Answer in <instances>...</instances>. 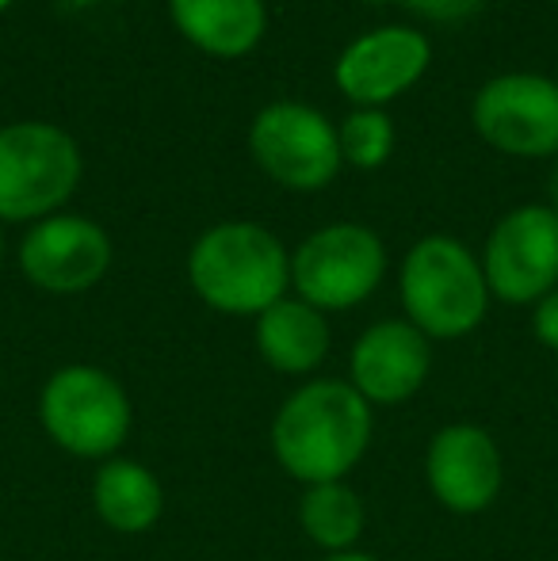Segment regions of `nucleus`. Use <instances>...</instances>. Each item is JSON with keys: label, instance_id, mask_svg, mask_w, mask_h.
Masks as SVG:
<instances>
[{"label": "nucleus", "instance_id": "nucleus-1", "mask_svg": "<svg viewBox=\"0 0 558 561\" xmlns=\"http://www.w3.org/2000/svg\"><path fill=\"white\" fill-rule=\"evenodd\" d=\"M375 436V413L352 382L310 378L272 421V455L303 485L344 481Z\"/></svg>", "mask_w": 558, "mask_h": 561}, {"label": "nucleus", "instance_id": "nucleus-2", "mask_svg": "<svg viewBox=\"0 0 558 561\" xmlns=\"http://www.w3.org/2000/svg\"><path fill=\"white\" fill-rule=\"evenodd\" d=\"M192 290L226 318H261L287 298L291 256L272 229L257 222L210 226L187 252Z\"/></svg>", "mask_w": 558, "mask_h": 561}, {"label": "nucleus", "instance_id": "nucleus-3", "mask_svg": "<svg viewBox=\"0 0 558 561\" xmlns=\"http://www.w3.org/2000/svg\"><path fill=\"white\" fill-rule=\"evenodd\" d=\"M406 321L429 340H455L482 325L490 310L482 260L470 256L455 237H421L402 264Z\"/></svg>", "mask_w": 558, "mask_h": 561}, {"label": "nucleus", "instance_id": "nucleus-4", "mask_svg": "<svg viewBox=\"0 0 558 561\" xmlns=\"http://www.w3.org/2000/svg\"><path fill=\"white\" fill-rule=\"evenodd\" d=\"M46 436L77 458H112L127 444L135 409L123 382L92 363L54 370L38 398Z\"/></svg>", "mask_w": 558, "mask_h": 561}, {"label": "nucleus", "instance_id": "nucleus-5", "mask_svg": "<svg viewBox=\"0 0 558 561\" xmlns=\"http://www.w3.org/2000/svg\"><path fill=\"white\" fill-rule=\"evenodd\" d=\"M81 184V153L61 126L12 123L0 130V222H43Z\"/></svg>", "mask_w": 558, "mask_h": 561}, {"label": "nucleus", "instance_id": "nucleus-6", "mask_svg": "<svg viewBox=\"0 0 558 561\" xmlns=\"http://www.w3.org/2000/svg\"><path fill=\"white\" fill-rule=\"evenodd\" d=\"M387 249L360 222H337L310 233L291 256V287L314 310H352L383 283Z\"/></svg>", "mask_w": 558, "mask_h": 561}, {"label": "nucleus", "instance_id": "nucleus-7", "mask_svg": "<svg viewBox=\"0 0 558 561\" xmlns=\"http://www.w3.org/2000/svg\"><path fill=\"white\" fill-rule=\"evenodd\" d=\"M249 149L257 164L291 192H318L341 169V134L318 107L280 100L253 118Z\"/></svg>", "mask_w": 558, "mask_h": 561}, {"label": "nucleus", "instance_id": "nucleus-8", "mask_svg": "<svg viewBox=\"0 0 558 561\" xmlns=\"http://www.w3.org/2000/svg\"><path fill=\"white\" fill-rule=\"evenodd\" d=\"M482 275L493 298L509 306L539 302L558 287L555 207H516L493 226L482 252Z\"/></svg>", "mask_w": 558, "mask_h": 561}, {"label": "nucleus", "instance_id": "nucleus-9", "mask_svg": "<svg viewBox=\"0 0 558 561\" xmlns=\"http://www.w3.org/2000/svg\"><path fill=\"white\" fill-rule=\"evenodd\" d=\"M475 130L509 157L558 153V84L539 73H505L478 89Z\"/></svg>", "mask_w": 558, "mask_h": 561}, {"label": "nucleus", "instance_id": "nucleus-10", "mask_svg": "<svg viewBox=\"0 0 558 561\" xmlns=\"http://www.w3.org/2000/svg\"><path fill=\"white\" fill-rule=\"evenodd\" d=\"M112 267V241L96 222L50 215L27 229L20 244V272L46 295H81Z\"/></svg>", "mask_w": 558, "mask_h": 561}, {"label": "nucleus", "instance_id": "nucleus-11", "mask_svg": "<svg viewBox=\"0 0 558 561\" xmlns=\"http://www.w3.org/2000/svg\"><path fill=\"white\" fill-rule=\"evenodd\" d=\"M429 489L455 516H478L501 493V447L482 424H444L424 455Z\"/></svg>", "mask_w": 558, "mask_h": 561}, {"label": "nucleus", "instance_id": "nucleus-12", "mask_svg": "<svg viewBox=\"0 0 558 561\" xmlns=\"http://www.w3.org/2000/svg\"><path fill=\"white\" fill-rule=\"evenodd\" d=\"M429 38L413 27H379L360 35L341 54L333 77L341 92L360 107H379L410 92L429 69Z\"/></svg>", "mask_w": 558, "mask_h": 561}, {"label": "nucleus", "instance_id": "nucleus-13", "mask_svg": "<svg viewBox=\"0 0 558 561\" xmlns=\"http://www.w3.org/2000/svg\"><path fill=\"white\" fill-rule=\"evenodd\" d=\"M432 370V340L410 321H379L356 340L349 375L367 405H402Z\"/></svg>", "mask_w": 558, "mask_h": 561}, {"label": "nucleus", "instance_id": "nucleus-14", "mask_svg": "<svg viewBox=\"0 0 558 561\" xmlns=\"http://www.w3.org/2000/svg\"><path fill=\"white\" fill-rule=\"evenodd\" d=\"M176 31L210 58H246L264 35V0H169Z\"/></svg>", "mask_w": 558, "mask_h": 561}, {"label": "nucleus", "instance_id": "nucleus-15", "mask_svg": "<svg viewBox=\"0 0 558 561\" xmlns=\"http://www.w3.org/2000/svg\"><path fill=\"white\" fill-rule=\"evenodd\" d=\"M257 347L280 375H310L329 355V321L303 298H280L257 318Z\"/></svg>", "mask_w": 558, "mask_h": 561}, {"label": "nucleus", "instance_id": "nucleus-16", "mask_svg": "<svg viewBox=\"0 0 558 561\" xmlns=\"http://www.w3.org/2000/svg\"><path fill=\"white\" fill-rule=\"evenodd\" d=\"M92 508L112 531L146 535L164 512V489L135 458H107L92 478Z\"/></svg>", "mask_w": 558, "mask_h": 561}, {"label": "nucleus", "instance_id": "nucleus-17", "mask_svg": "<svg viewBox=\"0 0 558 561\" xmlns=\"http://www.w3.org/2000/svg\"><path fill=\"white\" fill-rule=\"evenodd\" d=\"M367 512L360 493L349 481H321V485H306L303 501H298V527L303 535L321 547L326 554H341V550H356L360 535H364Z\"/></svg>", "mask_w": 558, "mask_h": 561}, {"label": "nucleus", "instance_id": "nucleus-18", "mask_svg": "<svg viewBox=\"0 0 558 561\" xmlns=\"http://www.w3.org/2000/svg\"><path fill=\"white\" fill-rule=\"evenodd\" d=\"M337 134H341V157L356 169H379L395 149V123L379 107H356Z\"/></svg>", "mask_w": 558, "mask_h": 561}, {"label": "nucleus", "instance_id": "nucleus-19", "mask_svg": "<svg viewBox=\"0 0 558 561\" xmlns=\"http://www.w3.org/2000/svg\"><path fill=\"white\" fill-rule=\"evenodd\" d=\"M413 15L421 20H432V23H459V20H470L486 0H402Z\"/></svg>", "mask_w": 558, "mask_h": 561}, {"label": "nucleus", "instance_id": "nucleus-20", "mask_svg": "<svg viewBox=\"0 0 558 561\" xmlns=\"http://www.w3.org/2000/svg\"><path fill=\"white\" fill-rule=\"evenodd\" d=\"M532 329H536V340L544 347L558 352V287L551 295H544L536 302V313H532Z\"/></svg>", "mask_w": 558, "mask_h": 561}, {"label": "nucleus", "instance_id": "nucleus-21", "mask_svg": "<svg viewBox=\"0 0 558 561\" xmlns=\"http://www.w3.org/2000/svg\"><path fill=\"white\" fill-rule=\"evenodd\" d=\"M321 561H379V558L364 554V550H341V554H326Z\"/></svg>", "mask_w": 558, "mask_h": 561}, {"label": "nucleus", "instance_id": "nucleus-22", "mask_svg": "<svg viewBox=\"0 0 558 561\" xmlns=\"http://www.w3.org/2000/svg\"><path fill=\"white\" fill-rule=\"evenodd\" d=\"M555 215H558V172H555Z\"/></svg>", "mask_w": 558, "mask_h": 561}, {"label": "nucleus", "instance_id": "nucleus-23", "mask_svg": "<svg viewBox=\"0 0 558 561\" xmlns=\"http://www.w3.org/2000/svg\"><path fill=\"white\" fill-rule=\"evenodd\" d=\"M0 264H4V233H0Z\"/></svg>", "mask_w": 558, "mask_h": 561}, {"label": "nucleus", "instance_id": "nucleus-24", "mask_svg": "<svg viewBox=\"0 0 558 561\" xmlns=\"http://www.w3.org/2000/svg\"><path fill=\"white\" fill-rule=\"evenodd\" d=\"M8 4H12V0H0V12H4V8H8Z\"/></svg>", "mask_w": 558, "mask_h": 561}]
</instances>
